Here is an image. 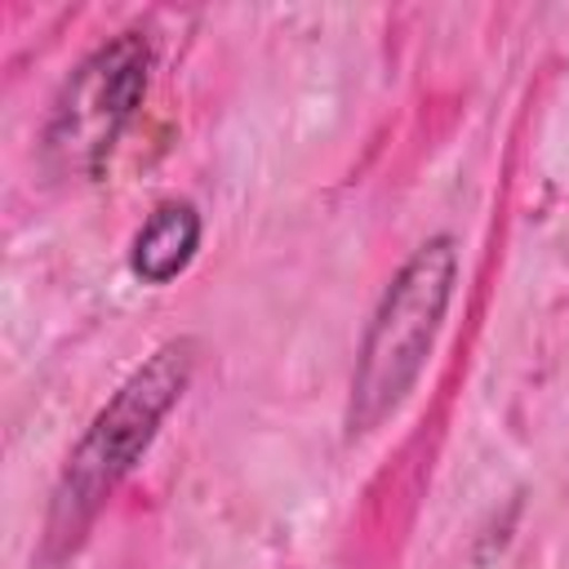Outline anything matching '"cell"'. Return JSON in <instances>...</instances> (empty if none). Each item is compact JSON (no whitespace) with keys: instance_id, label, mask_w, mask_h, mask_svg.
Instances as JSON below:
<instances>
[{"instance_id":"3","label":"cell","mask_w":569,"mask_h":569,"mask_svg":"<svg viewBox=\"0 0 569 569\" xmlns=\"http://www.w3.org/2000/svg\"><path fill=\"white\" fill-rule=\"evenodd\" d=\"M147 80L151 40L142 31H120L102 40L89 58H80L49 107L40 133L44 164L58 178H98L124 124L142 107Z\"/></svg>"},{"instance_id":"2","label":"cell","mask_w":569,"mask_h":569,"mask_svg":"<svg viewBox=\"0 0 569 569\" xmlns=\"http://www.w3.org/2000/svg\"><path fill=\"white\" fill-rule=\"evenodd\" d=\"M453 284H458L453 236L422 240L396 267L356 347V369L347 391V440H360L373 427H382L418 387L427 356L440 338L445 311L453 302Z\"/></svg>"},{"instance_id":"1","label":"cell","mask_w":569,"mask_h":569,"mask_svg":"<svg viewBox=\"0 0 569 569\" xmlns=\"http://www.w3.org/2000/svg\"><path fill=\"white\" fill-rule=\"evenodd\" d=\"M196 351H200L196 338L160 342L116 387V396L93 413V422L67 453L62 476L53 485L40 551H36L40 569H62L76 556V547L84 542L102 502L111 498V489L133 471V462L147 453V445L156 440L169 409L182 400V391L196 373Z\"/></svg>"},{"instance_id":"4","label":"cell","mask_w":569,"mask_h":569,"mask_svg":"<svg viewBox=\"0 0 569 569\" xmlns=\"http://www.w3.org/2000/svg\"><path fill=\"white\" fill-rule=\"evenodd\" d=\"M200 209L191 200H164L151 209V218L138 227L133 244H129V271L142 284H169L178 280L196 249H200Z\"/></svg>"}]
</instances>
